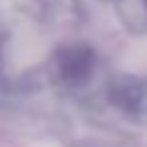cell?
<instances>
[{"label":"cell","instance_id":"cell-2","mask_svg":"<svg viewBox=\"0 0 147 147\" xmlns=\"http://www.w3.org/2000/svg\"><path fill=\"white\" fill-rule=\"evenodd\" d=\"M142 84H145V79L127 76V74L110 79L108 86H105L108 105L127 118H137L140 115V103H142Z\"/></svg>","mask_w":147,"mask_h":147},{"label":"cell","instance_id":"cell-3","mask_svg":"<svg viewBox=\"0 0 147 147\" xmlns=\"http://www.w3.org/2000/svg\"><path fill=\"white\" fill-rule=\"evenodd\" d=\"M118 15L132 34H147V0H118Z\"/></svg>","mask_w":147,"mask_h":147},{"label":"cell","instance_id":"cell-1","mask_svg":"<svg viewBox=\"0 0 147 147\" xmlns=\"http://www.w3.org/2000/svg\"><path fill=\"white\" fill-rule=\"evenodd\" d=\"M96 74V52L86 42H69L49 57V76L57 86L81 88Z\"/></svg>","mask_w":147,"mask_h":147},{"label":"cell","instance_id":"cell-4","mask_svg":"<svg viewBox=\"0 0 147 147\" xmlns=\"http://www.w3.org/2000/svg\"><path fill=\"white\" fill-rule=\"evenodd\" d=\"M140 120H147V79L142 84V103H140Z\"/></svg>","mask_w":147,"mask_h":147}]
</instances>
